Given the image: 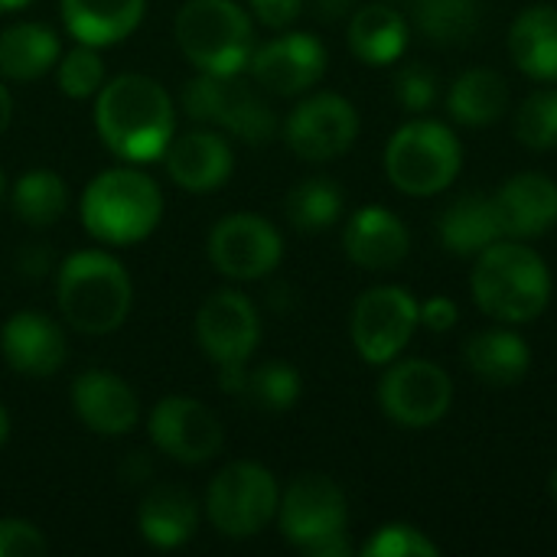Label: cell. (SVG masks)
<instances>
[{
    "mask_svg": "<svg viewBox=\"0 0 557 557\" xmlns=\"http://www.w3.org/2000/svg\"><path fill=\"white\" fill-rule=\"evenodd\" d=\"M101 144L127 163H150L166 153L176 134V111L166 88L150 75H117L95 98Z\"/></svg>",
    "mask_w": 557,
    "mask_h": 557,
    "instance_id": "cell-1",
    "label": "cell"
},
{
    "mask_svg": "<svg viewBox=\"0 0 557 557\" xmlns=\"http://www.w3.org/2000/svg\"><path fill=\"white\" fill-rule=\"evenodd\" d=\"M470 290L486 317L529 323L542 317L552 300V271L535 248L519 245V238H499L476 255Z\"/></svg>",
    "mask_w": 557,
    "mask_h": 557,
    "instance_id": "cell-2",
    "label": "cell"
},
{
    "mask_svg": "<svg viewBox=\"0 0 557 557\" xmlns=\"http://www.w3.org/2000/svg\"><path fill=\"white\" fill-rule=\"evenodd\" d=\"M62 317L88 336L114 333L134 300V287L121 261L104 251H75L59 268L55 281Z\"/></svg>",
    "mask_w": 557,
    "mask_h": 557,
    "instance_id": "cell-3",
    "label": "cell"
},
{
    "mask_svg": "<svg viewBox=\"0 0 557 557\" xmlns=\"http://www.w3.org/2000/svg\"><path fill=\"white\" fill-rule=\"evenodd\" d=\"M160 186L134 166L104 170L82 193V222L104 245L144 242L160 225Z\"/></svg>",
    "mask_w": 557,
    "mask_h": 557,
    "instance_id": "cell-4",
    "label": "cell"
},
{
    "mask_svg": "<svg viewBox=\"0 0 557 557\" xmlns=\"http://www.w3.org/2000/svg\"><path fill=\"white\" fill-rule=\"evenodd\" d=\"M176 46L206 75H242L255 55V26L235 0H186Z\"/></svg>",
    "mask_w": 557,
    "mask_h": 557,
    "instance_id": "cell-5",
    "label": "cell"
},
{
    "mask_svg": "<svg viewBox=\"0 0 557 557\" xmlns=\"http://www.w3.org/2000/svg\"><path fill=\"white\" fill-rule=\"evenodd\" d=\"M346 496L320 473L297 476L277 503V522L290 545L313 557H346L352 552L346 539Z\"/></svg>",
    "mask_w": 557,
    "mask_h": 557,
    "instance_id": "cell-6",
    "label": "cell"
},
{
    "mask_svg": "<svg viewBox=\"0 0 557 557\" xmlns=\"http://www.w3.org/2000/svg\"><path fill=\"white\" fill-rule=\"evenodd\" d=\"M463 166V147L447 124L408 121L385 147V170L395 189L405 196L444 193Z\"/></svg>",
    "mask_w": 557,
    "mask_h": 557,
    "instance_id": "cell-7",
    "label": "cell"
},
{
    "mask_svg": "<svg viewBox=\"0 0 557 557\" xmlns=\"http://www.w3.org/2000/svg\"><path fill=\"white\" fill-rule=\"evenodd\" d=\"M196 339H199V349L219 366L222 388L238 395L245 362L251 359V352H255V346L261 339V323H258L255 304L238 290L212 294L199 307Z\"/></svg>",
    "mask_w": 557,
    "mask_h": 557,
    "instance_id": "cell-8",
    "label": "cell"
},
{
    "mask_svg": "<svg viewBox=\"0 0 557 557\" xmlns=\"http://www.w3.org/2000/svg\"><path fill=\"white\" fill-rule=\"evenodd\" d=\"M277 503H281V493H277V480L271 476V470H264L261 463H248V460L228 463L225 470H219L206 493L209 522L225 539L258 535L277 516Z\"/></svg>",
    "mask_w": 557,
    "mask_h": 557,
    "instance_id": "cell-9",
    "label": "cell"
},
{
    "mask_svg": "<svg viewBox=\"0 0 557 557\" xmlns=\"http://www.w3.org/2000/svg\"><path fill=\"white\" fill-rule=\"evenodd\" d=\"M183 104L193 121L215 124L245 144H268L277 131V117L238 75H199L186 85Z\"/></svg>",
    "mask_w": 557,
    "mask_h": 557,
    "instance_id": "cell-10",
    "label": "cell"
},
{
    "mask_svg": "<svg viewBox=\"0 0 557 557\" xmlns=\"http://www.w3.org/2000/svg\"><path fill=\"white\" fill-rule=\"evenodd\" d=\"M418 310L421 304L405 287L385 284V287L366 290L352 307V323H349L352 346L359 349L366 362L388 366L421 326Z\"/></svg>",
    "mask_w": 557,
    "mask_h": 557,
    "instance_id": "cell-11",
    "label": "cell"
},
{
    "mask_svg": "<svg viewBox=\"0 0 557 557\" xmlns=\"http://www.w3.org/2000/svg\"><path fill=\"white\" fill-rule=\"evenodd\" d=\"M379 405L398 428H431L450 411L454 382L441 366L428 359H408L382 375Z\"/></svg>",
    "mask_w": 557,
    "mask_h": 557,
    "instance_id": "cell-12",
    "label": "cell"
},
{
    "mask_svg": "<svg viewBox=\"0 0 557 557\" xmlns=\"http://www.w3.org/2000/svg\"><path fill=\"white\" fill-rule=\"evenodd\" d=\"M209 258L215 271L232 281H258L281 264L284 242L268 219L255 212H235L219 219L209 232Z\"/></svg>",
    "mask_w": 557,
    "mask_h": 557,
    "instance_id": "cell-13",
    "label": "cell"
},
{
    "mask_svg": "<svg viewBox=\"0 0 557 557\" xmlns=\"http://www.w3.org/2000/svg\"><path fill=\"white\" fill-rule=\"evenodd\" d=\"M287 147L310 163L343 157L359 137V111L343 95H313L300 101L284 124Z\"/></svg>",
    "mask_w": 557,
    "mask_h": 557,
    "instance_id": "cell-14",
    "label": "cell"
},
{
    "mask_svg": "<svg viewBox=\"0 0 557 557\" xmlns=\"http://www.w3.org/2000/svg\"><path fill=\"white\" fill-rule=\"evenodd\" d=\"M150 441L170 460L180 463H206L222 450V424L219 418L196 398L170 395L150 411Z\"/></svg>",
    "mask_w": 557,
    "mask_h": 557,
    "instance_id": "cell-15",
    "label": "cell"
},
{
    "mask_svg": "<svg viewBox=\"0 0 557 557\" xmlns=\"http://www.w3.org/2000/svg\"><path fill=\"white\" fill-rule=\"evenodd\" d=\"M248 69L261 88L274 95H300L323 78L326 49L310 33H287L255 49Z\"/></svg>",
    "mask_w": 557,
    "mask_h": 557,
    "instance_id": "cell-16",
    "label": "cell"
},
{
    "mask_svg": "<svg viewBox=\"0 0 557 557\" xmlns=\"http://www.w3.org/2000/svg\"><path fill=\"white\" fill-rule=\"evenodd\" d=\"M0 352L13 372L29 379H46L65 366L69 343L59 323H52L46 313L20 310L0 330Z\"/></svg>",
    "mask_w": 557,
    "mask_h": 557,
    "instance_id": "cell-17",
    "label": "cell"
},
{
    "mask_svg": "<svg viewBox=\"0 0 557 557\" xmlns=\"http://www.w3.org/2000/svg\"><path fill=\"white\" fill-rule=\"evenodd\" d=\"M72 408L78 421L104 437H121L137 424V395L114 372L88 369L72 382Z\"/></svg>",
    "mask_w": 557,
    "mask_h": 557,
    "instance_id": "cell-18",
    "label": "cell"
},
{
    "mask_svg": "<svg viewBox=\"0 0 557 557\" xmlns=\"http://www.w3.org/2000/svg\"><path fill=\"white\" fill-rule=\"evenodd\" d=\"M343 248L349 261L366 271H392L408 258L411 235L392 209L366 206L346 222Z\"/></svg>",
    "mask_w": 557,
    "mask_h": 557,
    "instance_id": "cell-19",
    "label": "cell"
},
{
    "mask_svg": "<svg viewBox=\"0 0 557 557\" xmlns=\"http://www.w3.org/2000/svg\"><path fill=\"white\" fill-rule=\"evenodd\" d=\"M166 173L186 193H209L219 189L232 176V147L215 131H189L173 137L166 147Z\"/></svg>",
    "mask_w": 557,
    "mask_h": 557,
    "instance_id": "cell-20",
    "label": "cell"
},
{
    "mask_svg": "<svg viewBox=\"0 0 557 557\" xmlns=\"http://www.w3.org/2000/svg\"><path fill=\"white\" fill-rule=\"evenodd\" d=\"M493 199L506 238H539L557 225V183L545 173H519Z\"/></svg>",
    "mask_w": 557,
    "mask_h": 557,
    "instance_id": "cell-21",
    "label": "cell"
},
{
    "mask_svg": "<svg viewBox=\"0 0 557 557\" xmlns=\"http://www.w3.org/2000/svg\"><path fill=\"white\" fill-rule=\"evenodd\" d=\"M437 235H441V245L450 255L476 258L480 251H486L490 245L506 238V228H503L496 199L473 193V196H460L457 202H450L441 212Z\"/></svg>",
    "mask_w": 557,
    "mask_h": 557,
    "instance_id": "cell-22",
    "label": "cell"
},
{
    "mask_svg": "<svg viewBox=\"0 0 557 557\" xmlns=\"http://www.w3.org/2000/svg\"><path fill=\"white\" fill-rule=\"evenodd\" d=\"M147 0H62L65 29L85 46H114L144 20Z\"/></svg>",
    "mask_w": 557,
    "mask_h": 557,
    "instance_id": "cell-23",
    "label": "cell"
},
{
    "mask_svg": "<svg viewBox=\"0 0 557 557\" xmlns=\"http://www.w3.org/2000/svg\"><path fill=\"white\" fill-rule=\"evenodd\" d=\"M463 356H467L470 372L493 388L519 385L532 369L529 343L512 330H483L470 336Z\"/></svg>",
    "mask_w": 557,
    "mask_h": 557,
    "instance_id": "cell-24",
    "label": "cell"
},
{
    "mask_svg": "<svg viewBox=\"0 0 557 557\" xmlns=\"http://www.w3.org/2000/svg\"><path fill=\"white\" fill-rule=\"evenodd\" d=\"M512 62L539 82H557V7L535 3L522 10L509 33Z\"/></svg>",
    "mask_w": 557,
    "mask_h": 557,
    "instance_id": "cell-25",
    "label": "cell"
},
{
    "mask_svg": "<svg viewBox=\"0 0 557 557\" xmlns=\"http://www.w3.org/2000/svg\"><path fill=\"white\" fill-rule=\"evenodd\" d=\"M140 535L153 548H180L186 545L199 529V509L196 499L180 486H157L147 493L137 512Z\"/></svg>",
    "mask_w": 557,
    "mask_h": 557,
    "instance_id": "cell-26",
    "label": "cell"
},
{
    "mask_svg": "<svg viewBox=\"0 0 557 557\" xmlns=\"http://www.w3.org/2000/svg\"><path fill=\"white\" fill-rule=\"evenodd\" d=\"M349 49L366 65H392L408 49V23L398 10L372 3L349 20Z\"/></svg>",
    "mask_w": 557,
    "mask_h": 557,
    "instance_id": "cell-27",
    "label": "cell"
},
{
    "mask_svg": "<svg viewBox=\"0 0 557 557\" xmlns=\"http://www.w3.org/2000/svg\"><path fill=\"white\" fill-rule=\"evenodd\" d=\"M509 108V82L496 69H470L447 91V111L463 127H490Z\"/></svg>",
    "mask_w": 557,
    "mask_h": 557,
    "instance_id": "cell-28",
    "label": "cell"
},
{
    "mask_svg": "<svg viewBox=\"0 0 557 557\" xmlns=\"http://www.w3.org/2000/svg\"><path fill=\"white\" fill-rule=\"evenodd\" d=\"M59 59V39L42 23H13L0 33V75L33 82Z\"/></svg>",
    "mask_w": 557,
    "mask_h": 557,
    "instance_id": "cell-29",
    "label": "cell"
},
{
    "mask_svg": "<svg viewBox=\"0 0 557 557\" xmlns=\"http://www.w3.org/2000/svg\"><path fill=\"white\" fill-rule=\"evenodd\" d=\"M10 199H13V212L20 222H26L33 228H46L65 215L69 186L52 170H29L16 180Z\"/></svg>",
    "mask_w": 557,
    "mask_h": 557,
    "instance_id": "cell-30",
    "label": "cell"
},
{
    "mask_svg": "<svg viewBox=\"0 0 557 557\" xmlns=\"http://www.w3.org/2000/svg\"><path fill=\"white\" fill-rule=\"evenodd\" d=\"M414 26L437 46L467 42L480 26V0H414Z\"/></svg>",
    "mask_w": 557,
    "mask_h": 557,
    "instance_id": "cell-31",
    "label": "cell"
},
{
    "mask_svg": "<svg viewBox=\"0 0 557 557\" xmlns=\"http://www.w3.org/2000/svg\"><path fill=\"white\" fill-rule=\"evenodd\" d=\"M287 219L300 232H323L343 215V189L326 176H310L287 193Z\"/></svg>",
    "mask_w": 557,
    "mask_h": 557,
    "instance_id": "cell-32",
    "label": "cell"
},
{
    "mask_svg": "<svg viewBox=\"0 0 557 557\" xmlns=\"http://www.w3.org/2000/svg\"><path fill=\"white\" fill-rule=\"evenodd\" d=\"M238 395H245L264 411H287L300 398V375L287 362H264L251 372L245 369Z\"/></svg>",
    "mask_w": 557,
    "mask_h": 557,
    "instance_id": "cell-33",
    "label": "cell"
},
{
    "mask_svg": "<svg viewBox=\"0 0 557 557\" xmlns=\"http://www.w3.org/2000/svg\"><path fill=\"white\" fill-rule=\"evenodd\" d=\"M516 137L529 150H555L557 147V88L535 91L522 101L516 114Z\"/></svg>",
    "mask_w": 557,
    "mask_h": 557,
    "instance_id": "cell-34",
    "label": "cell"
},
{
    "mask_svg": "<svg viewBox=\"0 0 557 557\" xmlns=\"http://www.w3.org/2000/svg\"><path fill=\"white\" fill-rule=\"evenodd\" d=\"M104 82V62L101 55L95 52V46H78L72 49L62 62H59V88L69 95V98H91L98 95Z\"/></svg>",
    "mask_w": 557,
    "mask_h": 557,
    "instance_id": "cell-35",
    "label": "cell"
},
{
    "mask_svg": "<svg viewBox=\"0 0 557 557\" xmlns=\"http://www.w3.org/2000/svg\"><path fill=\"white\" fill-rule=\"evenodd\" d=\"M366 557H437L441 548L414 525H405V522H392L385 529H379L366 548H362Z\"/></svg>",
    "mask_w": 557,
    "mask_h": 557,
    "instance_id": "cell-36",
    "label": "cell"
},
{
    "mask_svg": "<svg viewBox=\"0 0 557 557\" xmlns=\"http://www.w3.org/2000/svg\"><path fill=\"white\" fill-rule=\"evenodd\" d=\"M395 101L408 111H428L437 101V75L428 65H405L395 75Z\"/></svg>",
    "mask_w": 557,
    "mask_h": 557,
    "instance_id": "cell-37",
    "label": "cell"
},
{
    "mask_svg": "<svg viewBox=\"0 0 557 557\" xmlns=\"http://www.w3.org/2000/svg\"><path fill=\"white\" fill-rule=\"evenodd\" d=\"M46 555V539L36 525L20 519L0 522V557H39Z\"/></svg>",
    "mask_w": 557,
    "mask_h": 557,
    "instance_id": "cell-38",
    "label": "cell"
},
{
    "mask_svg": "<svg viewBox=\"0 0 557 557\" xmlns=\"http://www.w3.org/2000/svg\"><path fill=\"white\" fill-rule=\"evenodd\" d=\"M248 3H251L255 16L271 29H284L304 10V0H248Z\"/></svg>",
    "mask_w": 557,
    "mask_h": 557,
    "instance_id": "cell-39",
    "label": "cell"
},
{
    "mask_svg": "<svg viewBox=\"0 0 557 557\" xmlns=\"http://www.w3.org/2000/svg\"><path fill=\"white\" fill-rule=\"evenodd\" d=\"M418 317H421V326H428L431 333H447V330H454L460 310L450 297H431L428 304H421Z\"/></svg>",
    "mask_w": 557,
    "mask_h": 557,
    "instance_id": "cell-40",
    "label": "cell"
},
{
    "mask_svg": "<svg viewBox=\"0 0 557 557\" xmlns=\"http://www.w3.org/2000/svg\"><path fill=\"white\" fill-rule=\"evenodd\" d=\"M16 271L23 274V277H42L46 271H49V255H46V248H23L20 251V258H16Z\"/></svg>",
    "mask_w": 557,
    "mask_h": 557,
    "instance_id": "cell-41",
    "label": "cell"
},
{
    "mask_svg": "<svg viewBox=\"0 0 557 557\" xmlns=\"http://www.w3.org/2000/svg\"><path fill=\"white\" fill-rule=\"evenodd\" d=\"M356 0H317V13L323 20H343L346 13H352Z\"/></svg>",
    "mask_w": 557,
    "mask_h": 557,
    "instance_id": "cell-42",
    "label": "cell"
},
{
    "mask_svg": "<svg viewBox=\"0 0 557 557\" xmlns=\"http://www.w3.org/2000/svg\"><path fill=\"white\" fill-rule=\"evenodd\" d=\"M10 117H13V98H10V91L0 85V134L7 131Z\"/></svg>",
    "mask_w": 557,
    "mask_h": 557,
    "instance_id": "cell-43",
    "label": "cell"
},
{
    "mask_svg": "<svg viewBox=\"0 0 557 557\" xmlns=\"http://www.w3.org/2000/svg\"><path fill=\"white\" fill-rule=\"evenodd\" d=\"M26 3H33V0H0V13H13V10H23Z\"/></svg>",
    "mask_w": 557,
    "mask_h": 557,
    "instance_id": "cell-44",
    "label": "cell"
},
{
    "mask_svg": "<svg viewBox=\"0 0 557 557\" xmlns=\"http://www.w3.org/2000/svg\"><path fill=\"white\" fill-rule=\"evenodd\" d=\"M7 434H10V418H7V411L0 408V447H3V441H7Z\"/></svg>",
    "mask_w": 557,
    "mask_h": 557,
    "instance_id": "cell-45",
    "label": "cell"
},
{
    "mask_svg": "<svg viewBox=\"0 0 557 557\" xmlns=\"http://www.w3.org/2000/svg\"><path fill=\"white\" fill-rule=\"evenodd\" d=\"M3 196H7V176H3V170H0V202H3Z\"/></svg>",
    "mask_w": 557,
    "mask_h": 557,
    "instance_id": "cell-46",
    "label": "cell"
},
{
    "mask_svg": "<svg viewBox=\"0 0 557 557\" xmlns=\"http://www.w3.org/2000/svg\"><path fill=\"white\" fill-rule=\"evenodd\" d=\"M548 486H552V496H555V499H557V467H555V470H552V483H548Z\"/></svg>",
    "mask_w": 557,
    "mask_h": 557,
    "instance_id": "cell-47",
    "label": "cell"
}]
</instances>
